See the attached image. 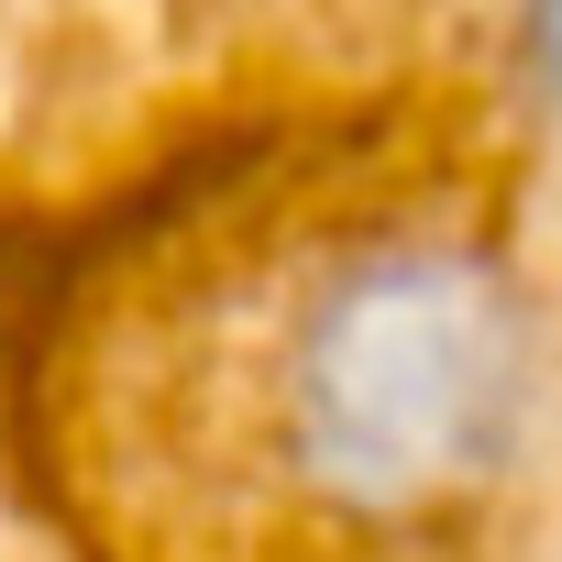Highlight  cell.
Wrapping results in <instances>:
<instances>
[{"label":"cell","instance_id":"obj_1","mask_svg":"<svg viewBox=\"0 0 562 562\" xmlns=\"http://www.w3.org/2000/svg\"><path fill=\"white\" fill-rule=\"evenodd\" d=\"M529 419V321L507 276L408 243L331 276L288 353V452L342 507L463 496Z\"/></svg>","mask_w":562,"mask_h":562}]
</instances>
